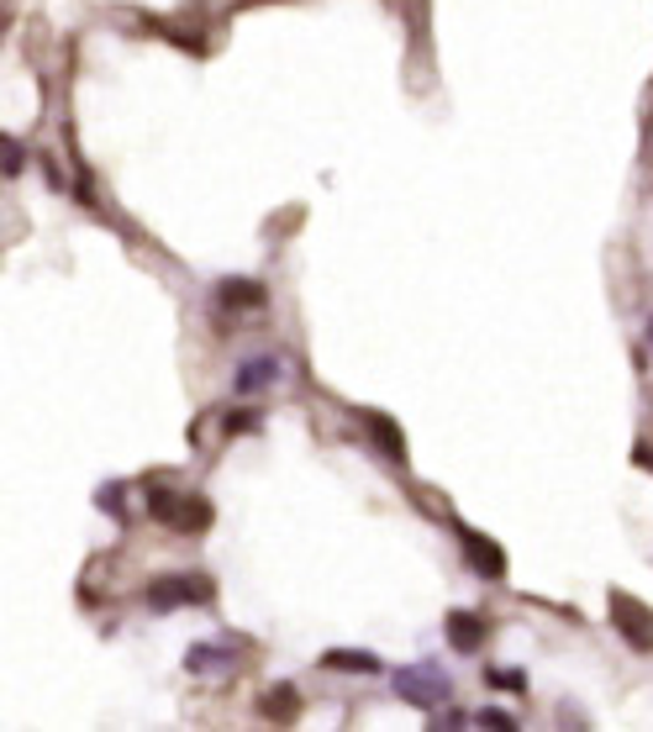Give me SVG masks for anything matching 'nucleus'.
<instances>
[{
    "instance_id": "nucleus-5",
    "label": "nucleus",
    "mask_w": 653,
    "mask_h": 732,
    "mask_svg": "<svg viewBox=\"0 0 653 732\" xmlns=\"http://www.w3.org/2000/svg\"><path fill=\"white\" fill-rule=\"evenodd\" d=\"M448 643H453V648H464V653H475L479 643H485V616L453 611V616H448Z\"/></svg>"
},
{
    "instance_id": "nucleus-14",
    "label": "nucleus",
    "mask_w": 653,
    "mask_h": 732,
    "mask_svg": "<svg viewBox=\"0 0 653 732\" xmlns=\"http://www.w3.org/2000/svg\"><path fill=\"white\" fill-rule=\"evenodd\" d=\"M479 722H485V728H517L506 711H479Z\"/></svg>"
},
{
    "instance_id": "nucleus-4",
    "label": "nucleus",
    "mask_w": 653,
    "mask_h": 732,
    "mask_svg": "<svg viewBox=\"0 0 653 732\" xmlns=\"http://www.w3.org/2000/svg\"><path fill=\"white\" fill-rule=\"evenodd\" d=\"M211 596V585L206 580H195V575H175V580H158L149 590V601L158 611H169V607H185V601H206Z\"/></svg>"
},
{
    "instance_id": "nucleus-6",
    "label": "nucleus",
    "mask_w": 653,
    "mask_h": 732,
    "mask_svg": "<svg viewBox=\"0 0 653 732\" xmlns=\"http://www.w3.org/2000/svg\"><path fill=\"white\" fill-rule=\"evenodd\" d=\"M464 549H470V559H475V569H485L490 580H506V553L496 549V543H485V538H475V532H464Z\"/></svg>"
},
{
    "instance_id": "nucleus-10",
    "label": "nucleus",
    "mask_w": 653,
    "mask_h": 732,
    "mask_svg": "<svg viewBox=\"0 0 653 732\" xmlns=\"http://www.w3.org/2000/svg\"><path fill=\"white\" fill-rule=\"evenodd\" d=\"M185 664H190L195 674H206V670H227V648H216V643H195Z\"/></svg>"
},
{
    "instance_id": "nucleus-2",
    "label": "nucleus",
    "mask_w": 653,
    "mask_h": 732,
    "mask_svg": "<svg viewBox=\"0 0 653 732\" xmlns=\"http://www.w3.org/2000/svg\"><path fill=\"white\" fill-rule=\"evenodd\" d=\"M149 506H153V517H158V521H175V527H185V532H201V527L211 521V506H206V501L169 495V490H153Z\"/></svg>"
},
{
    "instance_id": "nucleus-7",
    "label": "nucleus",
    "mask_w": 653,
    "mask_h": 732,
    "mask_svg": "<svg viewBox=\"0 0 653 732\" xmlns=\"http://www.w3.org/2000/svg\"><path fill=\"white\" fill-rule=\"evenodd\" d=\"M322 664H326V670H348V674H375V670H380V659H375V653H364V648H332Z\"/></svg>"
},
{
    "instance_id": "nucleus-11",
    "label": "nucleus",
    "mask_w": 653,
    "mask_h": 732,
    "mask_svg": "<svg viewBox=\"0 0 653 732\" xmlns=\"http://www.w3.org/2000/svg\"><path fill=\"white\" fill-rule=\"evenodd\" d=\"M274 374H280L274 359H248V369H238V391H259V385H269Z\"/></svg>"
},
{
    "instance_id": "nucleus-3",
    "label": "nucleus",
    "mask_w": 653,
    "mask_h": 732,
    "mask_svg": "<svg viewBox=\"0 0 653 732\" xmlns=\"http://www.w3.org/2000/svg\"><path fill=\"white\" fill-rule=\"evenodd\" d=\"M612 622L627 633L632 648H653V616L643 611V601H632V596H612Z\"/></svg>"
},
{
    "instance_id": "nucleus-9",
    "label": "nucleus",
    "mask_w": 653,
    "mask_h": 732,
    "mask_svg": "<svg viewBox=\"0 0 653 732\" xmlns=\"http://www.w3.org/2000/svg\"><path fill=\"white\" fill-rule=\"evenodd\" d=\"M222 305H264V285H253V279H227V285H222Z\"/></svg>"
},
{
    "instance_id": "nucleus-15",
    "label": "nucleus",
    "mask_w": 653,
    "mask_h": 732,
    "mask_svg": "<svg viewBox=\"0 0 653 732\" xmlns=\"http://www.w3.org/2000/svg\"><path fill=\"white\" fill-rule=\"evenodd\" d=\"M649 343H653V322H649Z\"/></svg>"
},
{
    "instance_id": "nucleus-12",
    "label": "nucleus",
    "mask_w": 653,
    "mask_h": 732,
    "mask_svg": "<svg viewBox=\"0 0 653 732\" xmlns=\"http://www.w3.org/2000/svg\"><path fill=\"white\" fill-rule=\"evenodd\" d=\"M369 432L380 437V448H385L390 458H406V437L395 432V422H385V417H369Z\"/></svg>"
},
{
    "instance_id": "nucleus-1",
    "label": "nucleus",
    "mask_w": 653,
    "mask_h": 732,
    "mask_svg": "<svg viewBox=\"0 0 653 732\" xmlns=\"http://www.w3.org/2000/svg\"><path fill=\"white\" fill-rule=\"evenodd\" d=\"M395 691L406 696L412 706H443L453 696V685H448L443 670H432V664H416V670H401L395 674Z\"/></svg>"
},
{
    "instance_id": "nucleus-8",
    "label": "nucleus",
    "mask_w": 653,
    "mask_h": 732,
    "mask_svg": "<svg viewBox=\"0 0 653 732\" xmlns=\"http://www.w3.org/2000/svg\"><path fill=\"white\" fill-rule=\"evenodd\" d=\"M300 711V696H296V685H274L264 696V717H274V722H290Z\"/></svg>"
},
{
    "instance_id": "nucleus-13",
    "label": "nucleus",
    "mask_w": 653,
    "mask_h": 732,
    "mask_svg": "<svg viewBox=\"0 0 653 732\" xmlns=\"http://www.w3.org/2000/svg\"><path fill=\"white\" fill-rule=\"evenodd\" d=\"M0 169H5V175H16V169H22V148H16V143H5V148H0Z\"/></svg>"
}]
</instances>
